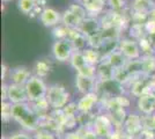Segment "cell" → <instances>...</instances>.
I'll list each match as a JSON object with an SVG mask.
<instances>
[{
	"instance_id": "5b68a950",
	"label": "cell",
	"mask_w": 155,
	"mask_h": 139,
	"mask_svg": "<svg viewBox=\"0 0 155 139\" xmlns=\"http://www.w3.org/2000/svg\"><path fill=\"white\" fill-rule=\"evenodd\" d=\"M72 67L77 71V74L88 77V78H95L96 75V67L94 65H91L87 63V60L84 59V56L82 51H74L72 55V58L70 60Z\"/></svg>"
},
{
	"instance_id": "8992f818",
	"label": "cell",
	"mask_w": 155,
	"mask_h": 139,
	"mask_svg": "<svg viewBox=\"0 0 155 139\" xmlns=\"http://www.w3.org/2000/svg\"><path fill=\"white\" fill-rule=\"evenodd\" d=\"M74 52V46L67 38L57 40L52 44V56L58 61H70Z\"/></svg>"
},
{
	"instance_id": "ac0fdd59",
	"label": "cell",
	"mask_w": 155,
	"mask_h": 139,
	"mask_svg": "<svg viewBox=\"0 0 155 139\" xmlns=\"http://www.w3.org/2000/svg\"><path fill=\"white\" fill-rule=\"evenodd\" d=\"M105 1L103 0H84L82 6L86 8L87 13H100L103 9Z\"/></svg>"
},
{
	"instance_id": "6da1fadb",
	"label": "cell",
	"mask_w": 155,
	"mask_h": 139,
	"mask_svg": "<svg viewBox=\"0 0 155 139\" xmlns=\"http://www.w3.org/2000/svg\"><path fill=\"white\" fill-rule=\"evenodd\" d=\"M13 119L16 121L23 129L35 131L39 127V116L27 103L13 104Z\"/></svg>"
},
{
	"instance_id": "f1b7e54d",
	"label": "cell",
	"mask_w": 155,
	"mask_h": 139,
	"mask_svg": "<svg viewBox=\"0 0 155 139\" xmlns=\"http://www.w3.org/2000/svg\"><path fill=\"white\" fill-rule=\"evenodd\" d=\"M1 70H2V73H1V78H2V80H5V78H6V73L9 72V70H7L6 65H2V66H1Z\"/></svg>"
},
{
	"instance_id": "ffe728a7",
	"label": "cell",
	"mask_w": 155,
	"mask_h": 139,
	"mask_svg": "<svg viewBox=\"0 0 155 139\" xmlns=\"http://www.w3.org/2000/svg\"><path fill=\"white\" fill-rule=\"evenodd\" d=\"M37 7V0H19L18 8L21 13L30 14Z\"/></svg>"
},
{
	"instance_id": "7c38bea8",
	"label": "cell",
	"mask_w": 155,
	"mask_h": 139,
	"mask_svg": "<svg viewBox=\"0 0 155 139\" xmlns=\"http://www.w3.org/2000/svg\"><path fill=\"white\" fill-rule=\"evenodd\" d=\"M95 86H96L95 78H88V77H84L80 74L75 75V87L82 95L94 93Z\"/></svg>"
},
{
	"instance_id": "9c48e42d",
	"label": "cell",
	"mask_w": 155,
	"mask_h": 139,
	"mask_svg": "<svg viewBox=\"0 0 155 139\" xmlns=\"http://www.w3.org/2000/svg\"><path fill=\"white\" fill-rule=\"evenodd\" d=\"M61 18H63V15L59 13L58 11H56L54 8H51V7H45L39 14L41 22L43 23V26L48 27V28L58 26L61 22Z\"/></svg>"
},
{
	"instance_id": "5bb4252c",
	"label": "cell",
	"mask_w": 155,
	"mask_h": 139,
	"mask_svg": "<svg viewBox=\"0 0 155 139\" xmlns=\"http://www.w3.org/2000/svg\"><path fill=\"white\" fill-rule=\"evenodd\" d=\"M96 102H97L96 93H89V94L82 95V98L79 100L77 103L78 111L84 114L89 113L91 109L94 108V106L96 104Z\"/></svg>"
},
{
	"instance_id": "d6986e66",
	"label": "cell",
	"mask_w": 155,
	"mask_h": 139,
	"mask_svg": "<svg viewBox=\"0 0 155 139\" xmlns=\"http://www.w3.org/2000/svg\"><path fill=\"white\" fill-rule=\"evenodd\" d=\"M50 71H51V67L46 60H38L35 64V75H37L42 79L48 77Z\"/></svg>"
},
{
	"instance_id": "cb8c5ba5",
	"label": "cell",
	"mask_w": 155,
	"mask_h": 139,
	"mask_svg": "<svg viewBox=\"0 0 155 139\" xmlns=\"http://www.w3.org/2000/svg\"><path fill=\"white\" fill-rule=\"evenodd\" d=\"M142 125L145 126L148 131H155V113L148 116H145L142 118Z\"/></svg>"
},
{
	"instance_id": "f546056e",
	"label": "cell",
	"mask_w": 155,
	"mask_h": 139,
	"mask_svg": "<svg viewBox=\"0 0 155 139\" xmlns=\"http://www.w3.org/2000/svg\"><path fill=\"white\" fill-rule=\"evenodd\" d=\"M150 86H153L155 88V78L153 79V81H150Z\"/></svg>"
},
{
	"instance_id": "e0dca14e",
	"label": "cell",
	"mask_w": 155,
	"mask_h": 139,
	"mask_svg": "<svg viewBox=\"0 0 155 139\" xmlns=\"http://www.w3.org/2000/svg\"><path fill=\"white\" fill-rule=\"evenodd\" d=\"M125 127H126V130L129 131L130 133H132V134H134L137 133L140 129L142 127V119L138 116V115H130L127 119L125 121Z\"/></svg>"
},
{
	"instance_id": "277c9868",
	"label": "cell",
	"mask_w": 155,
	"mask_h": 139,
	"mask_svg": "<svg viewBox=\"0 0 155 139\" xmlns=\"http://www.w3.org/2000/svg\"><path fill=\"white\" fill-rule=\"evenodd\" d=\"M25 87H26L28 100L30 103L45 99L46 94H48V88H49L44 82V80L37 75H32L25 85Z\"/></svg>"
},
{
	"instance_id": "8fae6325",
	"label": "cell",
	"mask_w": 155,
	"mask_h": 139,
	"mask_svg": "<svg viewBox=\"0 0 155 139\" xmlns=\"http://www.w3.org/2000/svg\"><path fill=\"white\" fill-rule=\"evenodd\" d=\"M9 79H11V84H15V85H21L25 86L28 80L31 78V72L27 68L26 66H16L14 68H11L9 72Z\"/></svg>"
},
{
	"instance_id": "52a82bcc",
	"label": "cell",
	"mask_w": 155,
	"mask_h": 139,
	"mask_svg": "<svg viewBox=\"0 0 155 139\" xmlns=\"http://www.w3.org/2000/svg\"><path fill=\"white\" fill-rule=\"evenodd\" d=\"M118 50L123 53V56L126 59L136 60L140 58L141 49L139 46V43L133 38H125L119 42Z\"/></svg>"
},
{
	"instance_id": "4dcf8cb0",
	"label": "cell",
	"mask_w": 155,
	"mask_h": 139,
	"mask_svg": "<svg viewBox=\"0 0 155 139\" xmlns=\"http://www.w3.org/2000/svg\"><path fill=\"white\" fill-rule=\"evenodd\" d=\"M4 2H8V1H11V0H2Z\"/></svg>"
},
{
	"instance_id": "836d02e7",
	"label": "cell",
	"mask_w": 155,
	"mask_h": 139,
	"mask_svg": "<svg viewBox=\"0 0 155 139\" xmlns=\"http://www.w3.org/2000/svg\"><path fill=\"white\" fill-rule=\"evenodd\" d=\"M148 1H150V0H148Z\"/></svg>"
},
{
	"instance_id": "44dd1931",
	"label": "cell",
	"mask_w": 155,
	"mask_h": 139,
	"mask_svg": "<svg viewBox=\"0 0 155 139\" xmlns=\"http://www.w3.org/2000/svg\"><path fill=\"white\" fill-rule=\"evenodd\" d=\"M13 118V104L8 101H2L1 103V119L4 123H8Z\"/></svg>"
},
{
	"instance_id": "484cf974",
	"label": "cell",
	"mask_w": 155,
	"mask_h": 139,
	"mask_svg": "<svg viewBox=\"0 0 155 139\" xmlns=\"http://www.w3.org/2000/svg\"><path fill=\"white\" fill-rule=\"evenodd\" d=\"M145 30L150 35L155 34V20H148L145 25Z\"/></svg>"
},
{
	"instance_id": "603a6c76",
	"label": "cell",
	"mask_w": 155,
	"mask_h": 139,
	"mask_svg": "<svg viewBox=\"0 0 155 139\" xmlns=\"http://www.w3.org/2000/svg\"><path fill=\"white\" fill-rule=\"evenodd\" d=\"M147 85H146V82L143 81V80H140V81H137L136 84L133 85L132 87V89H131V93L137 96V98H139V96H141L143 94H146V93H149L147 91Z\"/></svg>"
},
{
	"instance_id": "4fadbf2b",
	"label": "cell",
	"mask_w": 155,
	"mask_h": 139,
	"mask_svg": "<svg viewBox=\"0 0 155 139\" xmlns=\"http://www.w3.org/2000/svg\"><path fill=\"white\" fill-rule=\"evenodd\" d=\"M80 33L84 34L86 36V38H91L93 36H95L97 34H100V25H98V21L94 18H86L84 21L81 23V26L79 28Z\"/></svg>"
},
{
	"instance_id": "ba28073f",
	"label": "cell",
	"mask_w": 155,
	"mask_h": 139,
	"mask_svg": "<svg viewBox=\"0 0 155 139\" xmlns=\"http://www.w3.org/2000/svg\"><path fill=\"white\" fill-rule=\"evenodd\" d=\"M7 101L11 102L12 104H20V103L29 102L26 87L21 86V85H15V84H8Z\"/></svg>"
},
{
	"instance_id": "4316f807",
	"label": "cell",
	"mask_w": 155,
	"mask_h": 139,
	"mask_svg": "<svg viewBox=\"0 0 155 139\" xmlns=\"http://www.w3.org/2000/svg\"><path fill=\"white\" fill-rule=\"evenodd\" d=\"M8 139H31V138H30V136H28L25 132H18L12 134V136H9Z\"/></svg>"
},
{
	"instance_id": "83f0119b",
	"label": "cell",
	"mask_w": 155,
	"mask_h": 139,
	"mask_svg": "<svg viewBox=\"0 0 155 139\" xmlns=\"http://www.w3.org/2000/svg\"><path fill=\"white\" fill-rule=\"evenodd\" d=\"M37 139H53V136L49 132H41L38 133Z\"/></svg>"
},
{
	"instance_id": "7a4b0ae2",
	"label": "cell",
	"mask_w": 155,
	"mask_h": 139,
	"mask_svg": "<svg viewBox=\"0 0 155 139\" xmlns=\"http://www.w3.org/2000/svg\"><path fill=\"white\" fill-rule=\"evenodd\" d=\"M86 18H87L86 8L82 5L73 4L63 13L61 22L63 26L68 29H79Z\"/></svg>"
},
{
	"instance_id": "d4e9b609",
	"label": "cell",
	"mask_w": 155,
	"mask_h": 139,
	"mask_svg": "<svg viewBox=\"0 0 155 139\" xmlns=\"http://www.w3.org/2000/svg\"><path fill=\"white\" fill-rule=\"evenodd\" d=\"M107 2H108L109 7L115 13L123 11L124 7H125V0H108Z\"/></svg>"
},
{
	"instance_id": "3957f363",
	"label": "cell",
	"mask_w": 155,
	"mask_h": 139,
	"mask_svg": "<svg viewBox=\"0 0 155 139\" xmlns=\"http://www.w3.org/2000/svg\"><path fill=\"white\" fill-rule=\"evenodd\" d=\"M46 101L50 108L52 109H64L68 104L70 101V93L66 91V88L59 84H54L48 88Z\"/></svg>"
},
{
	"instance_id": "d6a6232c",
	"label": "cell",
	"mask_w": 155,
	"mask_h": 139,
	"mask_svg": "<svg viewBox=\"0 0 155 139\" xmlns=\"http://www.w3.org/2000/svg\"><path fill=\"white\" fill-rule=\"evenodd\" d=\"M103 1H108V0H103Z\"/></svg>"
},
{
	"instance_id": "7402d4cb",
	"label": "cell",
	"mask_w": 155,
	"mask_h": 139,
	"mask_svg": "<svg viewBox=\"0 0 155 139\" xmlns=\"http://www.w3.org/2000/svg\"><path fill=\"white\" fill-rule=\"evenodd\" d=\"M84 56V59L87 60V63L88 64H91V65H96L97 63L100 61V53L97 51L96 49H94V48H89V49H84V51H82Z\"/></svg>"
},
{
	"instance_id": "1f68e13d",
	"label": "cell",
	"mask_w": 155,
	"mask_h": 139,
	"mask_svg": "<svg viewBox=\"0 0 155 139\" xmlns=\"http://www.w3.org/2000/svg\"><path fill=\"white\" fill-rule=\"evenodd\" d=\"M1 139H8V137H5V136H4V137H2Z\"/></svg>"
},
{
	"instance_id": "9a60e30c",
	"label": "cell",
	"mask_w": 155,
	"mask_h": 139,
	"mask_svg": "<svg viewBox=\"0 0 155 139\" xmlns=\"http://www.w3.org/2000/svg\"><path fill=\"white\" fill-rule=\"evenodd\" d=\"M94 130L97 136L100 137H107L111 132V123L105 116H98L94 123Z\"/></svg>"
},
{
	"instance_id": "30bf717a",
	"label": "cell",
	"mask_w": 155,
	"mask_h": 139,
	"mask_svg": "<svg viewBox=\"0 0 155 139\" xmlns=\"http://www.w3.org/2000/svg\"><path fill=\"white\" fill-rule=\"evenodd\" d=\"M138 109L145 116H148L155 113V95L153 93H146L138 98L137 101Z\"/></svg>"
},
{
	"instance_id": "2e32d148",
	"label": "cell",
	"mask_w": 155,
	"mask_h": 139,
	"mask_svg": "<svg viewBox=\"0 0 155 139\" xmlns=\"http://www.w3.org/2000/svg\"><path fill=\"white\" fill-rule=\"evenodd\" d=\"M125 60L126 58L123 56V53L120 52L119 50L116 51H111L109 53V58H108V63L111 66L114 67L115 71H118L120 68H123V66L125 65Z\"/></svg>"
}]
</instances>
